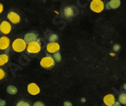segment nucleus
Instances as JSON below:
<instances>
[{
  "mask_svg": "<svg viewBox=\"0 0 126 106\" xmlns=\"http://www.w3.org/2000/svg\"><path fill=\"white\" fill-rule=\"evenodd\" d=\"M8 18L10 20V22L14 23V24H17V23L20 22V15L16 12H14V11H11V12L8 14Z\"/></svg>",
  "mask_w": 126,
  "mask_h": 106,
  "instance_id": "obj_9",
  "label": "nucleus"
},
{
  "mask_svg": "<svg viewBox=\"0 0 126 106\" xmlns=\"http://www.w3.org/2000/svg\"><path fill=\"white\" fill-rule=\"evenodd\" d=\"M47 51L50 53H54L56 52H58L60 50V45L57 42H50L47 44L46 47Z\"/></svg>",
  "mask_w": 126,
  "mask_h": 106,
  "instance_id": "obj_8",
  "label": "nucleus"
},
{
  "mask_svg": "<svg viewBox=\"0 0 126 106\" xmlns=\"http://www.w3.org/2000/svg\"><path fill=\"white\" fill-rule=\"evenodd\" d=\"M27 91L29 92L30 94H31V95L36 96L40 93V88L36 84L31 83L27 87Z\"/></svg>",
  "mask_w": 126,
  "mask_h": 106,
  "instance_id": "obj_7",
  "label": "nucleus"
},
{
  "mask_svg": "<svg viewBox=\"0 0 126 106\" xmlns=\"http://www.w3.org/2000/svg\"><path fill=\"white\" fill-rule=\"evenodd\" d=\"M55 63V61L54 60V59L51 56H46L43 57L41 61H40V65L42 68L45 69H50L52 67H54Z\"/></svg>",
  "mask_w": 126,
  "mask_h": 106,
  "instance_id": "obj_4",
  "label": "nucleus"
},
{
  "mask_svg": "<svg viewBox=\"0 0 126 106\" xmlns=\"http://www.w3.org/2000/svg\"><path fill=\"white\" fill-rule=\"evenodd\" d=\"M63 106H73V104L69 102V101H66L64 103H63Z\"/></svg>",
  "mask_w": 126,
  "mask_h": 106,
  "instance_id": "obj_24",
  "label": "nucleus"
},
{
  "mask_svg": "<svg viewBox=\"0 0 126 106\" xmlns=\"http://www.w3.org/2000/svg\"><path fill=\"white\" fill-rule=\"evenodd\" d=\"M41 49H42L41 44L39 41L30 42L27 44V51L30 54L38 53L41 51Z\"/></svg>",
  "mask_w": 126,
  "mask_h": 106,
  "instance_id": "obj_2",
  "label": "nucleus"
},
{
  "mask_svg": "<svg viewBox=\"0 0 126 106\" xmlns=\"http://www.w3.org/2000/svg\"><path fill=\"white\" fill-rule=\"evenodd\" d=\"M16 106H30V104L27 102L25 101H20L19 102H17Z\"/></svg>",
  "mask_w": 126,
  "mask_h": 106,
  "instance_id": "obj_19",
  "label": "nucleus"
},
{
  "mask_svg": "<svg viewBox=\"0 0 126 106\" xmlns=\"http://www.w3.org/2000/svg\"><path fill=\"white\" fill-rule=\"evenodd\" d=\"M6 105V102L4 99H0V106H5Z\"/></svg>",
  "mask_w": 126,
  "mask_h": 106,
  "instance_id": "obj_23",
  "label": "nucleus"
},
{
  "mask_svg": "<svg viewBox=\"0 0 126 106\" xmlns=\"http://www.w3.org/2000/svg\"><path fill=\"white\" fill-rule=\"evenodd\" d=\"M27 48V44L24 39H17L12 43V49L17 53H21L24 51Z\"/></svg>",
  "mask_w": 126,
  "mask_h": 106,
  "instance_id": "obj_1",
  "label": "nucleus"
},
{
  "mask_svg": "<svg viewBox=\"0 0 126 106\" xmlns=\"http://www.w3.org/2000/svg\"><path fill=\"white\" fill-rule=\"evenodd\" d=\"M90 8L95 13H100L104 9V3L101 0H92L90 4Z\"/></svg>",
  "mask_w": 126,
  "mask_h": 106,
  "instance_id": "obj_3",
  "label": "nucleus"
},
{
  "mask_svg": "<svg viewBox=\"0 0 126 106\" xmlns=\"http://www.w3.org/2000/svg\"><path fill=\"white\" fill-rule=\"evenodd\" d=\"M52 58L54 59V60L56 61V62H61V60H62V56H61V53L59 52H56L53 54V56Z\"/></svg>",
  "mask_w": 126,
  "mask_h": 106,
  "instance_id": "obj_16",
  "label": "nucleus"
},
{
  "mask_svg": "<svg viewBox=\"0 0 126 106\" xmlns=\"http://www.w3.org/2000/svg\"><path fill=\"white\" fill-rule=\"evenodd\" d=\"M82 102H85V99H84V98H83V99H82Z\"/></svg>",
  "mask_w": 126,
  "mask_h": 106,
  "instance_id": "obj_27",
  "label": "nucleus"
},
{
  "mask_svg": "<svg viewBox=\"0 0 126 106\" xmlns=\"http://www.w3.org/2000/svg\"><path fill=\"white\" fill-rule=\"evenodd\" d=\"M5 77V72L2 68H0V80H2Z\"/></svg>",
  "mask_w": 126,
  "mask_h": 106,
  "instance_id": "obj_20",
  "label": "nucleus"
},
{
  "mask_svg": "<svg viewBox=\"0 0 126 106\" xmlns=\"http://www.w3.org/2000/svg\"><path fill=\"white\" fill-rule=\"evenodd\" d=\"M7 92L9 93V94H11V95H15V94H16L17 93V88L15 87V86H12V85H10V86H8V87H7Z\"/></svg>",
  "mask_w": 126,
  "mask_h": 106,
  "instance_id": "obj_15",
  "label": "nucleus"
},
{
  "mask_svg": "<svg viewBox=\"0 0 126 106\" xmlns=\"http://www.w3.org/2000/svg\"><path fill=\"white\" fill-rule=\"evenodd\" d=\"M10 39L6 36H2L0 38V50L5 51L9 48Z\"/></svg>",
  "mask_w": 126,
  "mask_h": 106,
  "instance_id": "obj_10",
  "label": "nucleus"
},
{
  "mask_svg": "<svg viewBox=\"0 0 126 106\" xmlns=\"http://www.w3.org/2000/svg\"><path fill=\"white\" fill-rule=\"evenodd\" d=\"M58 39H59V37H58V35H57V34L51 35L50 36H49V39H48L50 42H57Z\"/></svg>",
  "mask_w": 126,
  "mask_h": 106,
  "instance_id": "obj_18",
  "label": "nucleus"
},
{
  "mask_svg": "<svg viewBox=\"0 0 126 106\" xmlns=\"http://www.w3.org/2000/svg\"><path fill=\"white\" fill-rule=\"evenodd\" d=\"M121 5L120 0H110L106 5L107 9H116Z\"/></svg>",
  "mask_w": 126,
  "mask_h": 106,
  "instance_id": "obj_11",
  "label": "nucleus"
},
{
  "mask_svg": "<svg viewBox=\"0 0 126 106\" xmlns=\"http://www.w3.org/2000/svg\"><path fill=\"white\" fill-rule=\"evenodd\" d=\"M24 40L26 42V44H29L30 42L36 41L37 40V35L33 32H29V33L25 35Z\"/></svg>",
  "mask_w": 126,
  "mask_h": 106,
  "instance_id": "obj_13",
  "label": "nucleus"
},
{
  "mask_svg": "<svg viewBox=\"0 0 126 106\" xmlns=\"http://www.w3.org/2000/svg\"><path fill=\"white\" fill-rule=\"evenodd\" d=\"M11 31V26L9 22L5 20L0 23V32L2 34L7 35L10 33Z\"/></svg>",
  "mask_w": 126,
  "mask_h": 106,
  "instance_id": "obj_5",
  "label": "nucleus"
},
{
  "mask_svg": "<svg viewBox=\"0 0 126 106\" xmlns=\"http://www.w3.org/2000/svg\"><path fill=\"white\" fill-rule=\"evenodd\" d=\"M9 60V56L5 54H0V66H2L4 65H5Z\"/></svg>",
  "mask_w": 126,
  "mask_h": 106,
  "instance_id": "obj_14",
  "label": "nucleus"
},
{
  "mask_svg": "<svg viewBox=\"0 0 126 106\" xmlns=\"http://www.w3.org/2000/svg\"><path fill=\"white\" fill-rule=\"evenodd\" d=\"M3 9H4V7H3V5L2 3H0V14H1L2 11H3Z\"/></svg>",
  "mask_w": 126,
  "mask_h": 106,
  "instance_id": "obj_25",
  "label": "nucleus"
},
{
  "mask_svg": "<svg viewBox=\"0 0 126 106\" xmlns=\"http://www.w3.org/2000/svg\"><path fill=\"white\" fill-rule=\"evenodd\" d=\"M116 102V98L112 94H108V95L105 96L104 98V102L107 106H111L113 105Z\"/></svg>",
  "mask_w": 126,
  "mask_h": 106,
  "instance_id": "obj_12",
  "label": "nucleus"
},
{
  "mask_svg": "<svg viewBox=\"0 0 126 106\" xmlns=\"http://www.w3.org/2000/svg\"><path fill=\"white\" fill-rule=\"evenodd\" d=\"M119 49H120V45L119 44H115V45H114V47H113V51H114L117 52V51H119Z\"/></svg>",
  "mask_w": 126,
  "mask_h": 106,
  "instance_id": "obj_22",
  "label": "nucleus"
},
{
  "mask_svg": "<svg viewBox=\"0 0 126 106\" xmlns=\"http://www.w3.org/2000/svg\"><path fill=\"white\" fill-rule=\"evenodd\" d=\"M33 106H45V105L42 102L38 101V102H35L33 104Z\"/></svg>",
  "mask_w": 126,
  "mask_h": 106,
  "instance_id": "obj_21",
  "label": "nucleus"
},
{
  "mask_svg": "<svg viewBox=\"0 0 126 106\" xmlns=\"http://www.w3.org/2000/svg\"><path fill=\"white\" fill-rule=\"evenodd\" d=\"M111 106H121V105L119 102H115V103H114L113 105H112Z\"/></svg>",
  "mask_w": 126,
  "mask_h": 106,
  "instance_id": "obj_26",
  "label": "nucleus"
},
{
  "mask_svg": "<svg viewBox=\"0 0 126 106\" xmlns=\"http://www.w3.org/2000/svg\"><path fill=\"white\" fill-rule=\"evenodd\" d=\"M76 8L73 6H66L63 9V15L66 18H70L76 16Z\"/></svg>",
  "mask_w": 126,
  "mask_h": 106,
  "instance_id": "obj_6",
  "label": "nucleus"
},
{
  "mask_svg": "<svg viewBox=\"0 0 126 106\" xmlns=\"http://www.w3.org/2000/svg\"><path fill=\"white\" fill-rule=\"evenodd\" d=\"M119 103L122 104V105H125L126 104V95L125 93H121L119 97Z\"/></svg>",
  "mask_w": 126,
  "mask_h": 106,
  "instance_id": "obj_17",
  "label": "nucleus"
}]
</instances>
